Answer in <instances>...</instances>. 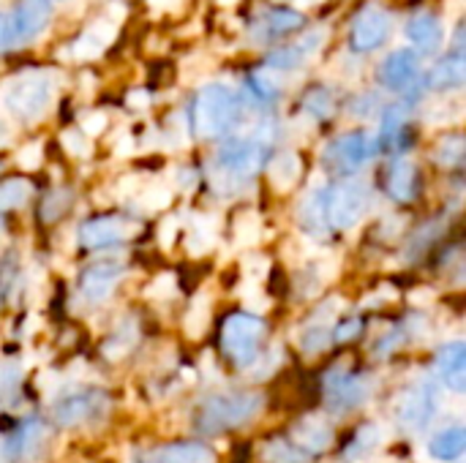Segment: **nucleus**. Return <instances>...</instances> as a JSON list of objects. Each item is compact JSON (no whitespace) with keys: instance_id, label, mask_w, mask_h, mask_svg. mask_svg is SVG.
Masks as SVG:
<instances>
[{"instance_id":"f257e3e1","label":"nucleus","mask_w":466,"mask_h":463,"mask_svg":"<svg viewBox=\"0 0 466 463\" xmlns=\"http://www.w3.org/2000/svg\"><path fill=\"white\" fill-rule=\"evenodd\" d=\"M240 96L227 87V85H205L197 98H194V106H191V126H194V134L202 136V139H216V136H224L240 117Z\"/></svg>"},{"instance_id":"f03ea898","label":"nucleus","mask_w":466,"mask_h":463,"mask_svg":"<svg viewBox=\"0 0 466 463\" xmlns=\"http://www.w3.org/2000/svg\"><path fill=\"white\" fill-rule=\"evenodd\" d=\"M268 158V145L259 142L257 136L248 139H229L218 156H216V169H213V188L218 194H232L238 191Z\"/></svg>"},{"instance_id":"7ed1b4c3","label":"nucleus","mask_w":466,"mask_h":463,"mask_svg":"<svg viewBox=\"0 0 466 463\" xmlns=\"http://www.w3.org/2000/svg\"><path fill=\"white\" fill-rule=\"evenodd\" d=\"M265 407V396L259 393H224L210 396L197 412V428L208 437L235 431L251 423Z\"/></svg>"},{"instance_id":"20e7f679","label":"nucleus","mask_w":466,"mask_h":463,"mask_svg":"<svg viewBox=\"0 0 466 463\" xmlns=\"http://www.w3.org/2000/svg\"><path fill=\"white\" fill-rule=\"evenodd\" d=\"M268 325L254 314H232L221 327V347L238 368H251L259 357Z\"/></svg>"},{"instance_id":"39448f33","label":"nucleus","mask_w":466,"mask_h":463,"mask_svg":"<svg viewBox=\"0 0 466 463\" xmlns=\"http://www.w3.org/2000/svg\"><path fill=\"white\" fill-rule=\"evenodd\" d=\"M112 409V401L104 390L96 388H76L52 404V420L63 428H79L96 420H104Z\"/></svg>"},{"instance_id":"423d86ee","label":"nucleus","mask_w":466,"mask_h":463,"mask_svg":"<svg viewBox=\"0 0 466 463\" xmlns=\"http://www.w3.org/2000/svg\"><path fill=\"white\" fill-rule=\"evenodd\" d=\"M371 186L366 180L350 177L341 180L333 191H328V226L352 229L371 210Z\"/></svg>"},{"instance_id":"0eeeda50","label":"nucleus","mask_w":466,"mask_h":463,"mask_svg":"<svg viewBox=\"0 0 466 463\" xmlns=\"http://www.w3.org/2000/svg\"><path fill=\"white\" fill-rule=\"evenodd\" d=\"M5 109L25 123L38 120L52 104V82L46 76H22L5 90Z\"/></svg>"},{"instance_id":"6e6552de","label":"nucleus","mask_w":466,"mask_h":463,"mask_svg":"<svg viewBox=\"0 0 466 463\" xmlns=\"http://www.w3.org/2000/svg\"><path fill=\"white\" fill-rule=\"evenodd\" d=\"M437 415V388L429 379L410 385L396 401V420L404 431H423Z\"/></svg>"},{"instance_id":"1a4fd4ad","label":"nucleus","mask_w":466,"mask_h":463,"mask_svg":"<svg viewBox=\"0 0 466 463\" xmlns=\"http://www.w3.org/2000/svg\"><path fill=\"white\" fill-rule=\"evenodd\" d=\"M390 30H393L390 11L385 5H380V3H366L352 19L350 44H352L355 52L369 55V52H377L390 38Z\"/></svg>"},{"instance_id":"9d476101","label":"nucleus","mask_w":466,"mask_h":463,"mask_svg":"<svg viewBox=\"0 0 466 463\" xmlns=\"http://www.w3.org/2000/svg\"><path fill=\"white\" fill-rule=\"evenodd\" d=\"M374 150H377V145L371 142L369 134L352 131V134L339 136V139L328 147L325 158H328V164H330L333 172H339V175H352V172H358V169L374 156Z\"/></svg>"},{"instance_id":"9b49d317","label":"nucleus","mask_w":466,"mask_h":463,"mask_svg":"<svg viewBox=\"0 0 466 463\" xmlns=\"http://www.w3.org/2000/svg\"><path fill=\"white\" fill-rule=\"evenodd\" d=\"M142 226L117 216H101V218H90L79 226V243L85 248H106L115 243H126L131 240Z\"/></svg>"},{"instance_id":"f8f14e48","label":"nucleus","mask_w":466,"mask_h":463,"mask_svg":"<svg viewBox=\"0 0 466 463\" xmlns=\"http://www.w3.org/2000/svg\"><path fill=\"white\" fill-rule=\"evenodd\" d=\"M46 445H49V428L44 420L33 418L3 442V461H35L41 458Z\"/></svg>"},{"instance_id":"ddd939ff","label":"nucleus","mask_w":466,"mask_h":463,"mask_svg":"<svg viewBox=\"0 0 466 463\" xmlns=\"http://www.w3.org/2000/svg\"><path fill=\"white\" fill-rule=\"evenodd\" d=\"M292 448H298L303 456H319L333 445V428L325 418L319 415H303L292 431H289Z\"/></svg>"},{"instance_id":"4468645a","label":"nucleus","mask_w":466,"mask_h":463,"mask_svg":"<svg viewBox=\"0 0 466 463\" xmlns=\"http://www.w3.org/2000/svg\"><path fill=\"white\" fill-rule=\"evenodd\" d=\"M123 276H126V267L123 265H117V262H96V265H90L82 273L79 292L90 303H104L115 292V287L120 284Z\"/></svg>"},{"instance_id":"2eb2a0df","label":"nucleus","mask_w":466,"mask_h":463,"mask_svg":"<svg viewBox=\"0 0 466 463\" xmlns=\"http://www.w3.org/2000/svg\"><path fill=\"white\" fill-rule=\"evenodd\" d=\"M137 463H216V453L205 442H172L139 453Z\"/></svg>"},{"instance_id":"dca6fc26","label":"nucleus","mask_w":466,"mask_h":463,"mask_svg":"<svg viewBox=\"0 0 466 463\" xmlns=\"http://www.w3.org/2000/svg\"><path fill=\"white\" fill-rule=\"evenodd\" d=\"M52 19V3L49 0H19L8 16L14 38H33L38 35Z\"/></svg>"},{"instance_id":"f3484780","label":"nucleus","mask_w":466,"mask_h":463,"mask_svg":"<svg viewBox=\"0 0 466 463\" xmlns=\"http://www.w3.org/2000/svg\"><path fill=\"white\" fill-rule=\"evenodd\" d=\"M420 71V55L415 49H396L380 65V82L388 90H407Z\"/></svg>"},{"instance_id":"a211bd4d","label":"nucleus","mask_w":466,"mask_h":463,"mask_svg":"<svg viewBox=\"0 0 466 463\" xmlns=\"http://www.w3.org/2000/svg\"><path fill=\"white\" fill-rule=\"evenodd\" d=\"M404 30H407V38L412 41L418 55H434L445 41V27H442L440 16L431 11H420V14L410 16Z\"/></svg>"},{"instance_id":"6ab92c4d","label":"nucleus","mask_w":466,"mask_h":463,"mask_svg":"<svg viewBox=\"0 0 466 463\" xmlns=\"http://www.w3.org/2000/svg\"><path fill=\"white\" fill-rule=\"evenodd\" d=\"M437 368L448 390L464 393L466 390V344L464 341H451L440 349L437 355Z\"/></svg>"},{"instance_id":"aec40b11","label":"nucleus","mask_w":466,"mask_h":463,"mask_svg":"<svg viewBox=\"0 0 466 463\" xmlns=\"http://www.w3.org/2000/svg\"><path fill=\"white\" fill-rule=\"evenodd\" d=\"M306 25V16L295 8H268L265 14H259V19L254 22V33L257 38H279V35H289L298 33Z\"/></svg>"},{"instance_id":"412c9836","label":"nucleus","mask_w":466,"mask_h":463,"mask_svg":"<svg viewBox=\"0 0 466 463\" xmlns=\"http://www.w3.org/2000/svg\"><path fill=\"white\" fill-rule=\"evenodd\" d=\"M319 44H322V33L306 35V38H300V41H295V44H289V46H279V49H273V52L268 55V65H270V68H279V71H295V68H300L311 55H317Z\"/></svg>"},{"instance_id":"4be33fe9","label":"nucleus","mask_w":466,"mask_h":463,"mask_svg":"<svg viewBox=\"0 0 466 463\" xmlns=\"http://www.w3.org/2000/svg\"><path fill=\"white\" fill-rule=\"evenodd\" d=\"M298 221L311 237H322L328 232V191L325 188H311L300 207H298Z\"/></svg>"},{"instance_id":"5701e85b","label":"nucleus","mask_w":466,"mask_h":463,"mask_svg":"<svg viewBox=\"0 0 466 463\" xmlns=\"http://www.w3.org/2000/svg\"><path fill=\"white\" fill-rule=\"evenodd\" d=\"M466 79V60L464 49H453L448 57H442L431 71H429V79L426 85L431 90H456L461 87Z\"/></svg>"},{"instance_id":"b1692460","label":"nucleus","mask_w":466,"mask_h":463,"mask_svg":"<svg viewBox=\"0 0 466 463\" xmlns=\"http://www.w3.org/2000/svg\"><path fill=\"white\" fill-rule=\"evenodd\" d=\"M418 188H420L418 164L412 158H399L388 175V194L396 202H412L418 196Z\"/></svg>"},{"instance_id":"393cba45","label":"nucleus","mask_w":466,"mask_h":463,"mask_svg":"<svg viewBox=\"0 0 466 463\" xmlns=\"http://www.w3.org/2000/svg\"><path fill=\"white\" fill-rule=\"evenodd\" d=\"M303 175V164H300V156L298 153H279L270 164H268V180L273 186V191L279 194H289L298 180Z\"/></svg>"},{"instance_id":"a878e982","label":"nucleus","mask_w":466,"mask_h":463,"mask_svg":"<svg viewBox=\"0 0 466 463\" xmlns=\"http://www.w3.org/2000/svg\"><path fill=\"white\" fill-rule=\"evenodd\" d=\"M369 396H371V385H369L366 379H352V377H350L344 385L328 390V404H330V409L347 412V409L360 407Z\"/></svg>"},{"instance_id":"bb28decb","label":"nucleus","mask_w":466,"mask_h":463,"mask_svg":"<svg viewBox=\"0 0 466 463\" xmlns=\"http://www.w3.org/2000/svg\"><path fill=\"white\" fill-rule=\"evenodd\" d=\"M137 344H139V322H137L134 317H126V319L115 327V333L109 336V341L104 344V355H106L109 360H120V357H126L128 352H134Z\"/></svg>"},{"instance_id":"cd10ccee","label":"nucleus","mask_w":466,"mask_h":463,"mask_svg":"<svg viewBox=\"0 0 466 463\" xmlns=\"http://www.w3.org/2000/svg\"><path fill=\"white\" fill-rule=\"evenodd\" d=\"M382 445V428L377 423H366L363 428H358V434L352 437V442L344 450V461L360 463L374 456V450H380Z\"/></svg>"},{"instance_id":"c85d7f7f","label":"nucleus","mask_w":466,"mask_h":463,"mask_svg":"<svg viewBox=\"0 0 466 463\" xmlns=\"http://www.w3.org/2000/svg\"><path fill=\"white\" fill-rule=\"evenodd\" d=\"M466 450V431L464 428H445L442 434H437L431 442H429V453L431 458L442 463L459 461Z\"/></svg>"},{"instance_id":"c756f323","label":"nucleus","mask_w":466,"mask_h":463,"mask_svg":"<svg viewBox=\"0 0 466 463\" xmlns=\"http://www.w3.org/2000/svg\"><path fill=\"white\" fill-rule=\"evenodd\" d=\"M216 229H218V224L210 216H194V221L188 226V237H186L188 254L191 257H205L216 243Z\"/></svg>"},{"instance_id":"7c9ffc66","label":"nucleus","mask_w":466,"mask_h":463,"mask_svg":"<svg viewBox=\"0 0 466 463\" xmlns=\"http://www.w3.org/2000/svg\"><path fill=\"white\" fill-rule=\"evenodd\" d=\"M208 325H210V297L205 292H199L188 308H186V317H183V330L191 341H199L205 333H208Z\"/></svg>"},{"instance_id":"2f4dec72","label":"nucleus","mask_w":466,"mask_h":463,"mask_svg":"<svg viewBox=\"0 0 466 463\" xmlns=\"http://www.w3.org/2000/svg\"><path fill=\"white\" fill-rule=\"evenodd\" d=\"M33 194V186L22 177H14V180H3L0 183V213H8V210H16L22 207Z\"/></svg>"},{"instance_id":"473e14b6","label":"nucleus","mask_w":466,"mask_h":463,"mask_svg":"<svg viewBox=\"0 0 466 463\" xmlns=\"http://www.w3.org/2000/svg\"><path fill=\"white\" fill-rule=\"evenodd\" d=\"M259 235H262V221H259V216L254 213V210H246V213H240L238 218H235V224H232V240H235V246H254L257 240H259Z\"/></svg>"},{"instance_id":"72a5a7b5","label":"nucleus","mask_w":466,"mask_h":463,"mask_svg":"<svg viewBox=\"0 0 466 463\" xmlns=\"http://www.w3.org/2000/svg\"><path fill=\"white\" fill-rule=\"evenodd\" d=\"M309 456H303L298 448H292L289 439H270L262 445V461L265 463H306Z\"/></svg>"},{"instance_id":"f704fd0d","label":"nucleus","mask_w":466,"mask_h":463,"mask_svg":"<svg viewBox=\"0 0 466 463\" xmlns=\"http://www.w3.org/2000/svg\"><path fill=\"white\" fill-rule=\"evenodd\" d=\"M464 158V136L461 134H448L437 142L434 147V161L440 166H459Z\"/></svg>"},{"instance_id":"c9c22d12","label":"nucleus","mask_w":466,"mask_h":463,"mask_svg":"<svg viewBox=\"0 0 466 463\" xmlns=\"http://www.w3.org/2000/svg\"><path fill=\"white\" fill-rule=\"evenodd\" d=\"M71 191L68 188H57V191H52L46 199H44V205H41V221H46V224H52V221H57L68 207H71Z\"/></svg>"},{"instance_id":"e433bc0d","label":"nucleus","mask_w":466,"mask_h":463,"mask_svg":"<svg viewBox=\"0 0 466 463\" xmlns=\"http://www.w3.org/2000/svg\"><path fill=\"white\" fill-rule=\"evenodd\" d=\"M303 109L314 117V120H325L333 115V96L325 90V87H314L306 101H303Z\"/></svg>"},{"instance_id":"4c0bfd02","label":"nucleus","mask_w":466,"mask_h":463,"mask_svg":"<svg viewBox=\"0 0 466 463\" xmlns=\"http://www.w3.org/2000/svg\"><path fill=\"white\" fill-rule=\"evenodd\" d=\"M333 341V336H330V327H303V338H300V347H303V352L311 357V355H319L328 344Z\"/></svg>"},{"instance_id":"58836bf2","label":"nucleus","mask_w":466,"mask_h":463,"mask_svg":"<svg viewBox=\"0 0 466 463\" xmlns=\"http://www.w3.org/2000/svg\"><path fill=\"white\" fill-rule=\"evenodd\" d=\"M175 295H177V278L172 273H161L145 287V297L150 300H169Z\"/></svg>"},{"instance_id":"ea45409f","label":"nucleus","mask_w":466,"mask_h":463,"mask_svg":"<svg viewBox=\"0 0 466 463\" xmlns=\"http://www.w3.org/2000/svg\"><path fill=\"white\" fill-rule=\"evenodd\" d=\"M281 347H273L270 352H259V357L251 363V368H246V371H251V377L254 379H265V377H273V371L281 366Z\"/></svg>"},{"instance_id":"a19ab883","label":"nucleus","mask_w":466,"mask_h":463,"mask_svg":"<svg viewBox=\"0 0 466 463\" xmlns=\"http://www.w3.org/2000/svg\"><path fill=\"white\" fill-rule=\"evenodd\" d=\"M169 202H172V191L164 188V186H150L139 196V205H142L145 213H158V210L169 207Z\"/></svg>"},{"instance_id":"79ce46f5","label":"nucleus","mask_w":466,"mask_h":463,"mask_svg":"<svg viewBox=\"0 0 466 463\" xmlns=\"http://www.w3.org/2000/svg\"><path fill=\"white\" fill-rule=\"evenodd\" d=\"M243 273H246V278L251 284H259L270 273V259L265 254H248L246 262H243Z\"/></svg>"},{"instance_id":"37998d69","label":"nucleus","mask_w":466,"mask_h":463,"mask_svg":"<svg viewBox=\"0 0 466 463\" xmlns=\"http://www.w3.org/2000/svg\"><path fill=\"white\" fill-rule=\"evenodd\" d=\"M16 270H19L16 251H11V254L3 257V265H0V295H3V297L14 289V284H16Z\"/></svg>"},{"instance_id":"c03bdc74","label":"nucleus","mask_w":466,"mask_h":463,"mask_svg":"<svg viewBox=\"0 0 466 463\" xmlns=\"http://www.w3.org/2000/svg\"><path fill=\"white\" fill-rule=\"evenodd\" d=\"M177 235H180V218H164L161 226H158V243L164 251H169L175 243H177Z\"/></svg>"},{"instance_id":"a18cd8bd","label":"nucleus","mask_w":466,"mask_h":463,"mask_svg":"<svg viewBox=\"0 0 466 463\" xmlns=\"http://www.w3.org/2000/svg\"><path fill=\"white\" fill-rule=\"evenodd\" d=\"M19 385V368L14 363H0V398H5L8 393H14Z\"/></svg>"},{"instance_id":"49530a36","label":"nucleus","mask_w":466,"mask_h":463,"mask_svg":"<svg viewBox=\"0 0 466 463\" xmlns=\"http://www.w3.org/2000/svg\"><path fill=\"white\" fill-rule=\"evenodd\" d=\"M248 85H251V90L262 98V101H270V98H276L281 90H279V85H273L270 79H265V76H251L248 79Z\"/></svg>"},{"instance_id":"de8ad7c7","label":"nucleus","mask_w":466,"mask_h":463,"mask_svg":"<svg viewBox=\"0 0 466 463\" xmlns=\"http://www.w3.org/2000/svg\"><path fill=\"white\" fill-rule=\"evenodd\" d=\"M16 161H19L22 169H38V166H41V145H27V147H22L19 156H16Z\"/></svg>"},{"instance_id":"09e8293b","label":"nucleus","mask_w":466,"mask_h":463,"mask_svg":"<svg viewBox=\"0 0 466 463\" xmlns=\"http://www.w3.org/2000/svg\"><path fill=\"white\" fill-rule=\"evenodd\" d=\"M246 287H251V289H246L243 292V300L248 303V308H257V311H268L270 308V300L262 295V289H259V284H246Z\"/></svg>"},{"instance_id":"8fccbe9b","label":"nucleus","mask_w":466,"mask_h":463,"mask_svg":"<svg viewBox=\"0 0 466 463\" xmlns=\"http://www.w3.org/2000/svg\"><path fill=\"white\" fill-rule=\"evenodd\" d=\"M401 341H404V330H393V333H388V336L374 347V355H377V357H388Z\"/></svg>"},{"instance_id":"3c124183","label":"nucleus","mask_w":466,"mask_h":463,"mask_svg":"<svg viewBox=\"0 0 466 463\" xmlns=\"http://www.w3.org/2000/svg\"><path fill=\"white\" fill-rule=\"evenodd\" d=\"M63 145H66V150L74 153V156H87V142H85L82 134H76V131H66V134H63Z\"/></svg>"},{"instance_id":"603ef678","label":"nucleus","mask_w":466,"mask_h":463,"mask_svg":"<svg viewBox=\"0 0 466 463\" xmlns=\"http://www.w3.org/2000/svg\"><path fill=\"white\" fill-rule=\"evenodd\" d=\"M358 333H360V322H358V319H350V322H344L341 327H336L333 341H336V344H344V341L355 338Z\"/></svg>"},{"instance_id":"864d4df0","label":"nucleus","mask_w":466,"mask_h":463,"mask_svg":"<svg viewBox=\"0 0 466 463\" xmlns=\"http://www.w3.org/2000/svg\"><path fill=\"white\" fill-rule=\"evenodd\" d=\"M104 128H106V117H104L101 112H98V115L85 117V123H82V131H85V134H90V136H98Z\"/></svg>"},{"instance_id":"5fc2aeb1","label":"nucleus","mask_w":466,"mask_h":463,"mask_svg":"<svg viewBox=\"0 0 466 463\" xmlns=\"http://www.w3.org/2000/svg\"><path fill=\"white\" fill-rule=\"evenodd\" d=\"M177 186H180L183 191H191V188L197 186V172H191V169H180V172H177Z\"/></svg>"},{"instance_id":"6e6d98bb","label":"nucleus","mask_w":466,"mask_h":463,"mask_svg":"<svg viewBox=\"0 0 466 463\" xmlns=\"http://www.w3.org/2000/svg\"><path fill=\"white\" fill-rule=\"evenodd\" d=\"M11 41H14L11 25H8V19H5V16L0 14V52H3V49H5V46L11 44Z\"/></svg>"},{"instance_id":"4d7b16f0","label":"nucleus","mask_w":466,"mask_h":463,"mask_svg":"<svg viewBox=\"0 0 466 463\" xmlns=\"http://www.w3.org/2000/svg\"><path fill=\"white\" fill-rule=\"evenodd\" d=\"M134 188H137L134 175H126V177L120 180V186H117V196H128V194H134Z\"/></svg>"},{"instance_id":"13d9d810","label":"nucleus","mask_w":466,"mask_h":463,"mask_svg":"<svg viewBox=\"0 0 466 463\" xmlns=\"http://www.w3.org/2000/svg\"><path fill=\"white\" fill-rule=\"evenodd\" d=\"M431 300H434V292H431V289H418V292H412V295H410V303H412V306L431 303Z\"/></svg>"}]
</instances>
